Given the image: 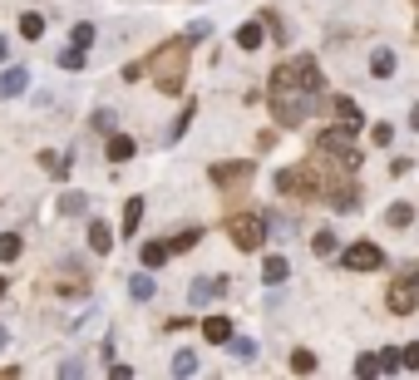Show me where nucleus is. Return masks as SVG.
Here are the masks:
<instances>
[{"label": "nucleus", "mask_w": 419, "mask_h": 380, "mask_svg": "<svg viewBox=\"0 0 419 380\" xmlns=\"http://www.w3.org/2000/svg\"><path fill=\"white\" fill-rule=\"evenodd\" d=\"M89 247L104 257V252H114V228L109 223H99V217H94V223H89Z\"/></svg>", "instance_id": "obj_8"}, {"label": "nucleus", "mask_w": 419, "mask_h": 380, "mask_svg": "<svg viewBox=\"0 0 419 380\" xmlns=\"http://www.w3.org/2000/svg\"><path fill=\"white\" fill-rule=\"evenodd\" d=\"M311 252H316V257H331V252H336V232H316V237H311Z\"/></svg>", "instance_id": "obj_27"}, {"label": "nucleus", "mask_w": 419, "mask_h": 380, "mask_svg": "<svg viewBox=\"0 0 419 380\" xmlns=\"http://www.w3.org/2000/svg\"><path fill=\"white\" fill-rule=\"evenodd\" d=\"M272 89H301V94H321L326 89V74L316 65V54H296V60H286L272 79Z\"/></svg>", "instance_id": "obj_1"}, {"label": "nucleus", "mask_w": 419, "mask_h": 380, "mask_svg": "<svg viewBox=\"0 0 419 380\" xmlns=\"http://www.w3.org/2000/svg\"><path fill=\"white\" fill-rule=\"evenodd\" d=\"M138 223H143V198H129V203H124V237H133Z\"/></svg>", "instance_id": "obj_13"}, {"label": "nucleus", "mask_w": 419, "mask_h": 380, "mask_svg": "<svg viewBox=\"0 0 419 380\" xmlns=\"http://www.w3.org/2000/svg\"><path fill=\"white\" fill-rule=\"evenodd\" d=\"M336 114H340V124H355V129L365 124V114H360V104H355V99H345V94H336Z\"/></svg>", "instance_id": "obj_12"}, {"label": "nucleus", "mask_w": 419, "mask_h": 380, "mask_svg": "<svg viewBox=\"0 0 419 380\" xmlns=\"http://www.w3.org/2000/svg\"><path fill=\"white\" fill-rule=\"evenodd\" d=\"M385 306H390L395 316H409V311L419 306V277H400V282L390 287V296H385Z\"/></svg>", "instance_id": "obj_4"}, {"label": "nucleus", "mask_w": 419, "mask_h": 380, "mask_svg": "<svg viewBox=\"0 0 419 380\" xmlns=\"http://www.w3.org/2000/svg\"><path fill=\"white\" fill-rule=\"evenodd\" d=\"M0 296H6V277H0Z\"/></svg>", "instance_id": "obj_42"}, {"label": "nucleus", "mask_w": 419, "mask_h": 380, "mask_svg": "<svg viewBox=\"0 0 419 380\" xmlns=\"http://www.w3.org/2000/svg\"><path fill=\"white\" fill-rule=\"evenodd\" d=\"M69 40H74V45H79V49H89V45H94V25H89V20H79V25H74V35H69Z\"/></svg>", "instance_id": "obj_31"}, {"label": "nucleus", "mask_w": 419, "mask_h": 380, "mask_svg": "<svg viewBox=\"0 0 419 380\" xmlns=\"http://www.w3.org/2000/svg\"><path fill=\"white\" fill-rule=\"evenodd\" d=\"M192 114H197V109L188 104V109H183V114H178V124H173V138H183V129H188V119H192Z\"/></svg>", "instance_id": "obj_36"}, {"label": "nucleus", "mask_w": 419, "mask_h": 380, "mask_svg": "<svg viewBox=\"0 0 419 380\" xmlns=\"http://www.w3.org/2000/svg\"><path fill=\"white\" fill-rule=\"evenodd\" d=\"M129 296L133 301H148L153 296V277H148V271H133V277H129Z\"/></svg>", "instance_id": "obj_15"}, {"label": "nucleus", "mask_w": 419, "mask_h": 380, "mask_svg": "<svg viewBox=\"0 0 419 380\" xmlns=\"http://www.w3.org/2000/svg\"><path fill=\"white\" fill-rule=\"evenodd\" d=\"M197 237H202V232H197V228H188V232H178V237L168 242V252H188V247H197Z\"/></svg>", "instance_id": "obj_28"}, {"label": "nucleus", "mask_w": 419, "mask_h": 380, "mask_svg": "<svg viewBox=\"0 0 419 380\" xmlns=\"http://www.w3.org/2000/svg\"><path fill=\"white\" fill-rule=\"evenodd\" d=\"M227 346H232L237 361H252V356H256V341H252V336H227Z\"/></svg>", "instance_id": "obj_22"}, {"label": "nucleus", "mask_w": 419, "mask_h": 380, "mask_svg": "<svg viewBox=\"0 0 419 380\" xmlns=\"http://www.w3.org/2000/svg\"><path fill=\"white\" fill-rule=\"evenodd\" d=\"M217 292H222V282H213V277H197V282L188 287V301H192V306H207Z\"/></svg>", "instance_id": "obj_10"}, {"label": "nucleus", "mask_w": 419, "mask_h": 380, "mask_svg": "<svg viewBox=\"0 0 419 380\" xmlns=\"http://www.w3.org/2000/svg\"><path fill=\"white\" fill-rule=\"evenodd\" d=\"M109 158H114V163H129V158H133V138H129V134H114V138H109Z\"/></svg>", "instance_id": "obj_16"}, {"label": "nucleus", "mask_w": 419, "mask_h": 380, "mask_svg": "<svg viewBox=\"0 0 419 380\" xmlns=\"http://www.w3.org/2000/svg\"><path fill=\"white\" fill-rule=\"evenodd\" d=\"M202 336L213 341V346H227V336H232V321H227V316H207V321H202Z\"/></svg>", "instance_id": "obj_11"}, {"label": "nucleus", "mask_w": 419, "mask_h": 380, "mask_svg": "<svg viewBox=\"0 0 419 380\" xmlns=\"http://www.w3.org/2000/svg\"><path fill=\"white\" fill-rule=\"evenodd\" d=\"M261 40H267V30H261V20H247V25L237 30V45H242V49H256Z\"/></svg>", "instance_id": "obj_14"}, {"label": "nucleus", "mask_w": 419, "mask_h": 380, "mask_svg": "<svg viewBox=\"0 0 419 380\" xmlns=\"http://www.w3.org/2000/svg\"><path fill=\"white\" fill-rule=\"evenodd\" d=\"M60 70H84V49H79V45L60 49Z\"/></svg>", "instance_id": "obj_25"}, {"label": "nucleus", "mask_w": 419, "mask_h": 380, "mask_svg": "<svg viewBox=\"0 0 419 380\" xmlns=\"http://www.w3.org/2000/svg\"><path fill=\"white\" fill-rule=\"evenodd\" d=\"M6 49H10V45H6V35H0V60H6Z\"/></svg>", "instance_id": "obj_41"}, {"label": "nucleus", "mask_w": 419, "mask_h": 380, "mask_svg": "<svg viewBox=\"0 0 419 380\" xmlns=\"http://www.w3.org/2000/svg\"><path fill=\"white\" fill-rule=\"evenodd\" d=\"M385 223H390V228H409V223H414V207H409V203H390Z\"/></svg>", "instance_id": "obj_19"}, {"label": "nucleus", "mask_w": 419, "mask_h": 380, "mask_svg": "<svg viewBox=\"0 0 419 380\" xmlns=\"http://www.w3.org/2000/svg\"><path fill=\"white\" fill-rule=\"evenodd\" d=\"M400 370H419V341L400 346Z\"/></svg>", "instance_id": "obj_30"}, {"label": "nucleus", "mask_w": 419, "mask_h": 380, "mask_svg": "<svg viewBox=\"0 0 419 380\" xmlns=\"http://www.w3.org/2000/svg\"><path fill=\"white\" fill-rule=\"evenodd\" d=\"M336 207H340V212H350V207H360V198H355V193H340V198H336Z\"/></svg>", "instance_id": "obj_38"}, {"label": "nucleus", "mask_w": 419, "mask_h": 380, "mask_svg": "<svg viewBox=\"0 0 419 380\" xmlns=\"http://www.w3.org/2000/svg\"><path fill=\"white\" fill-rule=\"evenodd\" d=\"M207 35H213V25L197 20V25H188V35H183V40H188V45H197V40H207Z\"/></svg>", "instance_id": "obj_33"}, {"label": "nucleus", "mask_w": 419, "mask_h": 380, "mask_svg": "<svg viewBox=\"0 0 419 380\" xmlns=\"http://www.w3.org/2000/svg\"><path fill=\"white\" fill-rule=\"evenodd\" d=\"M355 375H375V356H360L355 361Z\"/></svg>", "instance_id": "obj_37"}, {"label": "nucleus", "mask_w": 419, "mask_h": 380, "mask_svg": "<svg viewBox=\"0 0 419 380\" xmlns=\"http://www.w3.org/2000/svg\"><path fill=\"white\" fill-rule=\"evenodd\" d=\"M291 370L296 375H311V370H316V351H291Z\"/></svg>", "instance_id": "obj_23"}, {"label": "nucleus", "mask_w": 419, "mask_h": 380, "mask_svg": "<svg viewBox=\"0 0 419 380\" xmlns=\"http://www.w3.org/2000/svg\"><path fill=\"white\" fill-rule=\"evenodd\" d=\"M355 134H360L355 124H336V129H321V134H316V148H321V153H350V148H355Z\"/></svg>", "instance_id": "obj_5"}, {"label": "nucleus", "mask_w": 419, "mask_h": 380, "mask_svg": "<svg viewBox=\"0 0 419 380\" xmlns=\"http://www.w3.org/2000/svg\"><path fill=\"white\" fill-rule=\"evenodd\" d=\"M20 35H25V40H40V35H44V15L25 10V15H20Z\"/></svg>", "instance_id": "obj_20"}, {"label": "nucleus", "mask_w": 419, "mask_h": 380, "mask_svg": "<svg viewBox=\"0 0 419 380\" xmlns=\"http://www.w3.org/2000/svg\"><path fill=\"white\" fill-rule=\"evenodd\" d=\"M20 257V232H6L0 237V262H15Z\"/></svg>", "instance_id": "obj_26"}, {"label": "nucleus", "mask_w": 419, "mask_h": 380, "mask_svg": "<svg viewBox=\"0 0 419 380\" xmlns=\"http://www.w3.org/2000/svg\"><path fill=\"white\" fill-rule=\"evenodd\" d=\"M409 129H414V134H419V104H414V109H409Z\"/></svg>", "instance_id": "obj_39"}, {"label": "nucleus", "mask_w": 419, "mask_h": 380, "mask_svg": "<svg viewBox=\"0 0 419 380\" xmlns=\"http://www.w3.org/2000/svg\"><path fill=\"white\" fill-rule=\"evenodd\" d=\"M296 183H301V173H296V168H281V173H277V193H291Z\"/></svg>", "instance_id": "obj_32"}, {"label": "nucleus", "mask_w": 419, "mask_h": 380, "mask_svg": "<svg viewBox=\"0 0 419 380\" xmlns=\"http://www.w3.org/2000/svg\"><path fill=\"white\" fill-rule=\"evenodd\" d=\"M25 89H30V70H25V65H15V70L0 74V99H15V94H25Z\"/></svg>", "instance_id": "obj_6"}, {"label": "nucleus", "mask_w": 419, "mask_h": 380, "mask_svg": "<svg viewBox=\"0 0 419 380\" xmlns=\"http://www.w3.org/2000/svg\"><path fill=\"white\" fill-rule=\"evenodd\" d=\"M340 267H345V271H380V267H385V252H380L375 242H350V247L340 252Z\"/></svg>", "instance_id": "obj_3"}, {"label": "nucleus", "mask_w": 419, "mask_h": 380, "mask_svg": "<svg viewBox=\"0 0 419 380\" xmlns=\"http://www.w3.org/2000/svg\"><path fill=\"white\" fill-rule=\"evenodd\" d=\"M192 370H197V356L192 351H178L173 356V375H192Z\"/></svg>", "instance_id": "obj_29"}, {"label": "nucleus", "mask_w": 419, "mask_h": 380, "mask_svg": "<svg viewBox=\"0 0 419 380\" xmlns=\"http://www.w3.org/2000/svg\"><path fill=\"white\" fill-rule=\"evenodd\" d=\"M370 74H375V79H390V74H395V49H390V45L370 49Z\"/></svg>", "instance_id": "obj_9"}, {"label": "nucleus", "mask_w": 419, "mask_h": 380, "mask_svg": "<svg viewBox=\"0 0 419 380\" xmlns=\"http://www.w3.org/2000/svg\"><path fill=\"white\" fill-rule=\"evenodd\" d=\"M168 262V242H143V267H163Z\"/></svg>", "instance_id": "obj_21"}, {"label": "nucleus", "mask_w": 419, "mask_h": 380, "mask_svg": "<svg viewBox=\"0 0 419 380\" xmlns=\"http://www.w3.org/2000/svg\"><path fill=\"white\" fill-rule=\"evenodd\" d=\"M10 346V331H6V326H0V351H6Z\"/></svg>", "instance_id": "obj_40"}, {"label": "nucleus", "mask_w": 419, "mask_h": 380, "mask_svg": "<svg viewBox=\"0 0 419 380\" xmlns=\"http://www.w3.org/2000/svg\"><path fill=\"white\" fill-rule=\"evenodd\" d=\"M60 212H65V217H84V212H89V198H84V193H65V198H60Z\"/></svg>", "instance_id": "obj_17"}, {"label": "nucleus", "mask_w": 419, "mask_h": 380, "mask_svg": "<svg viewBox=\"0 0 419 380\" xmlns=\"http://www.w3.org/2000/svg\"><path fill=\"white\" fill-rule=\"evenodd\" d=\"M370 138H375L380 148H390V143H395V129H390V124H375V129H370Z\"/></svg>", "instance_id": "obj_34"}, {"label": "nucleus", "mask_w": 419, "mask_h": 380, "mask_svg": "<svg viewBox=\"0 0 419 380\" xmlns=\"http://www.w3.org/2000/svg\"><path fill=\"white\" fill-rule=\"evenodd\" d=\"M400 370V351H380L375 356V375H395Z\"/></svg>", "instance_id": "obj_24"}, {"label": "nucleus", "mask_w": 419, "mask_h": 380, "mask_svg": "<svg viewBox=\"0 0 419 380\" xmlns=\"http://www.w3.org/2000/svg\"><path fill=\"white\" fill-rule=\"evenodd\" d=\"M247 173H252V163H222V168H213L217 183H237V178H247Z\"/></svg>", "instance_id": "obj_18"}, {"label": "nucleus", "mask_w": 419, "mask_h": 380, "mask_svg": "<svg viewBox=\"0 0 419 380\" xmlns=\"http://www.w3.org/2000/svg\"><path fill=\"white\" fill-rule=\"evenodd\" d=\"M227 232H232V242H237L242 252H256L261 242H267V217L242 212V217H232V223H227Z\"/></svg>", "instance_id": "obj_2"}, {"label": "nucleus", "mask_w": 419, "mask_h": 380, "mask_svg": "<svg viewBox=\"0 0 419 380\" xmlns=\"http://www.w3.org/2000/svg\"><path fill=\"white\" fill-rule=\"evenodd\" d=\"M291 277V262L286 257H267V262H261V282H267V287H281Z\"/></svg>", "instance_id": "obj_7"}, {"label": "nucleus", "mask_w": 419, "mask_h": 380, "mask_svg": "<svg viewBox=\"0 0 419 380\" xmlns=\"http://www.w3.org/2000/svg\"><path fill=\"white\" fill-rule=\"evenodd\" d=\"M60 375H65V380H74V375H84V361H79V356H69V361L60 365Z\"/></svg>", "instance_id": "obj_35"}]
</instances>
